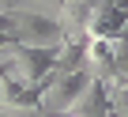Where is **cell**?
<instances>
[{
    "label": "cell",
    "instance_id": "1",
    "mask_svg": "<svg viewBox=\"0 0 128 117\" xmlns=\"http://www.w3.org/2000/svg\"><path fill=\"white\" fill-rule=\"evenodd\" d=\"M8 34L19 45H34V49H60L64 42V27L53 15H34V12H8Z\"/></svg>",
    "mask_w": 128,
    "mask_h": 117
},
{
    "label": "cell",
    "instance_id": "2",
    "mask_svg": "<svg viewBox=\"0 0 128 117\" xmlns=\"http://www.w3.org/2000/svg\"><path fill=\"white\" fill-rule=\"evenodd\" d=\"M124 30H128V15L117 12L113 4H106V0H102V4L90 12V19H87L83 38H106V42H117Z\"/></svg>",
    "mask_w": 128,
    "mask_h": 117
},
{
    "label": "cell",
    "instance_id": "3",
    "mask_svg": "<svg viewBox=\"0 0 128 117\" xmlns=\"http://www.w3.org/2000/svg\"><path fill=\"white\" fill-rule=\"evenodd\" d=\"M68 113H76V117H113L109 98H106V83H102V79H94V83L76 98V106H72Z\"/></svg>",
    "mask_w": 128,
    "mask_h": 117
},
{
    "label": "cell",
    "instance_id": "4",
    "mask_svg": "<svg viewBox=\"0 0 128 117\" xmlns=\"http://www.w3.org/2000/svg\"><path fill=\"white\" fill-rule=\"evenodd\" d=\"M106 98H109L113 117H128V79L124 76H113L106 83Z\"/></svg>",
    "mask_w": 128,
    "mask_h": 117
},
{
    "label": "cell",
    "instance_id": "5",
    "mask_svg": "<svg viewBox=\"0 0 128 117\" xmlns=\"http://www.w3.org/2000/svg\"><path fill=\"white\" fill-rule=\"evenodd\" d=\"M64 0H12V12H34V15H60Z\"/></svg>",
    "mask_w": 128,
    "mask_h": 117
},
{
    "label": "cell",
    "instance_id": "6",
    "mask_svg": "<svg viewBox=\"0 0 128 117\" xmlns=\"http://www.w3.org/2000/svg\"><path fill=\"white\" fill-rule=\"evenodd\" d=\"M106 4H113L117 12H124V15H128V0H106Z\"/></svg>",
    "mask_w": 128,
    "mask_h": 117
},
{
    "label": "cell",
    "instance_id": "7",
    "mask_svg": "<svg viewBox=\"0 0 128 117\" xmlns=\"http://www.w3.org/2000/svg\"><path fill=\"white\" fill-rule=\"evenodd\" d=\"M0 83H4V68H0Z\"/></svg>",
    "mask_w": 128,
    "mask_h": 117
},
{
    "label": "cell",
    "instance_id": "8",
    "mask_svg": "<svg viewBox=\"0 0 128 117\" xmlns=\"http://www.w3.org/2000/svg\"><path fill=\"white\" fill-rule=\"evenodd\" d=\"M64 117H76V113H64Z\"/></svg>",
    "mask_w": 128,
    "mask_h": 117
}]
</instances>
